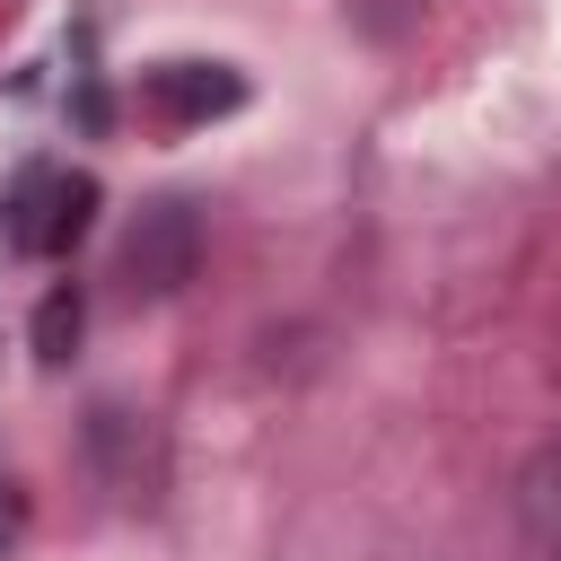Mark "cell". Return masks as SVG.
Segmentation results:
<instances>
[{"label":"cell","instance_id":"obj_2","mask_svg":"<svg viewBox=\"0 0 561 561\" xmlns=\"http://www.w3.org/2000/svg\"><path fill=\"white\" fill-rule=\"evenodd\" d=\"M96 219V175H26L18 184V210H9V237L26 254H70Z\"/></svg>","mask_w":561,"mask_h":561},{"label":"cell","instance_id":"obj_5","mask_svg":"<svg viewBox=\"0 0 561 561\" xmlns=\"http://www.w3.org/2000/svg\"><path fill=\"white\" fill-rule=\"evenodd\" d=\"M79 333H88V298L61 280V289H44V307H35V359L44 368H61L70 351H79Z\"/></svg>","mask_w":561,"mask_h":561},{"label":"cell","instance_id":"obj_1","mask_svg":"<svg viewBox=\"0 0 561 561\" xmlns=\"http://www.w3.org/2000/svg\"><path fill=\"white\" fill-rule=\"evenodd\" d=\"M193 263H202V210L184 193L149 202L131 219V237H123V289L131 298H175L193 280Z\"/></svg>","mask_w":561,"mask_h":561},{"label":"cell","instance_id":"obj_4","mask_svg":"<svg viewBox=\"0 0 561 561\" xmlns=\"http://www.w3.org/2000/svg\"><path fill=\"white\" fill-rule=\"evenodd\" d=\"M517 517H526L535 543H561V447L526 456V473H517Z\"/></svg>","mask_w":561,"mask_h":561},{"label":"cell","instance_id":"obj_3","mask_svg":"<svg viewBox=\"0 0 561 561\" xmlns=\"http://www.w3.org/2000/svg\"><path fill=\"white\" fill-rule=\"evenodd\" d=\"M149 105L167 123H210V114H237L245 105V79L228 61H158L149 70Z\"/></svg>","mask_w":561,"mask_h":561}]
</instances>
